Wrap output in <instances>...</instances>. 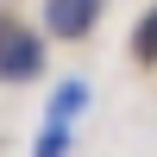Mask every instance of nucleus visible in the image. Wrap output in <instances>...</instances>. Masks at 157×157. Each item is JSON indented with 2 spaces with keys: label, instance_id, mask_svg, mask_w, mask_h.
I'll use <instances>...</instances> for the list:
<instances>
[{
  "label": "nucleus",
  "instance_id": "f257e3e1",
  "mask_svg": "<svg viewBox=\"0 0 157 157\" xmlns=\"http://www.w3.org/2000/svg\"><path fill=\"white\" fill-rule=\"evenodd\" d=\"M44 69V38L19 19H0V82H32Z\"/></svg>",
  "mask_w": 157,
  "mask_h": 157
},
{
  "label": "nucleus",
  "instance_id": "f03ea898",
  "mask_svg": "<svg viewBox=\"0 0 157 157\" xmlns=\"http://www.w3.org/2000/svg\"><path fill=\"white\" fill-rule=\"evenodd\" d=\"M94 19H101V0H44V25L69 44L94 32Z\"/></svg>",
  "mask_w": 157,
  "mask_h": 157
},
{
  "label": "nucleus",
  "instance_id": "7ed1b4c3",
  "mask_svg": "<svg viewBox=\"0 0 157 157\" xmlns=\"http://www.w3.org/2000/svg\"><path fill=\"white\" fill-rule=\"evenodd\" d=\"M132 57H138V63H157V6L132 25Z\"/></svg>",
  "mask_w": 157,
  "mask_h": 157
},
{
  "label": "nucleus",
  "instance_id": "20e7f679",
  "mask_svg": "<svg viewBox=\"0 0 157 157\" xmlns=\"http://www.w3.org/2000/svg\"><path fill=\"white\" fill-rule=\"evenodd\" d=\"M69 151V120H50L44 132H38V145H32V157H63Z\"/></svg>",
  "mask_w": 157,
  "mask_h": 157
},
{
  "label": "nucleus",
  "instance_id": "39448f33",
  "mask_svg": "<svg viewBox=\"0 0 157 157\" xmlns=\"http://www.w3.org/2000/svg\"><path fill=\"white\" fill-rule=\"evenodd\" d=\"M82 107H88V88L82 82H63L57 101H50V120H69V113H82Z\"/></svg>",
  "mask_w": 157,
  "mask_h": 157
}]
</instances>
